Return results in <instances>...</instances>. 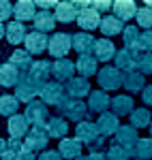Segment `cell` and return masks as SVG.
<instances>
[{
	"label": "cell",
	"instance_id": "6da1fadb",
	"mask_svg": "<svg viewBox=\"0 0 152 160\" xmlns=\"http://www.w3.org/2000/svg\"><path fill=\"white\" fill-rule=\"evenodd\" d=\"M56 111H58V115L60 118H64L66 122H84L86 120V115H88V102H84V100L79 98H73V96H64L58 105H56Z\"/></svg>",
	"mask_w": 152,
	"mask_h": 160
},
{
	"label": "cell",
	"instance_id": "7a4b0ae2",
	"mask_svg": "<svg viewBox=\"0 0 152 160\" xmlns=\"http://www.w3.org/2000/svg\"><path fill=\"white\" fill-rule=\"evenodd\" d=\"M99 86L101 90H107V92H114L118 88L124 86V73L120 68H116L114 64H105L101 71H99Z\"/></svg>",
	"mask_w": 152,
	"mask_h": 160
},
{
	"label": "cell",
	"instance_id": "3957f363",
	"mask_svg": "<svg viewBox=\"0 0 152 160\" xmlns=\"http://www.w3.org/2000/svg\"><path fill=\"white\" fill-rule=\"evenodd\" d=\"M26 120L30 122V126L32 128H45L47 126V122H50V109H47V105L43 102L41 98L32 100L30 105H26Z\"/></svg>",
	"mask_w": 152,
	"mask_h": 160
},
{
	"label": "cell",
	"instance_id": "277c9868",
	"mask_svg": "<svg viewBox=\"0 0 152 160\" xmlns=\"http://www.w3.org/2000/svg\"><path fill=\"white\" fill-rule=\"evenodd\" d=\"M73 49V34H69V32H56V34H51L50 38V53L51 58H56V60H62L66 58V53Z\"/></svg>",
	"mask_w": 152,
	"mask_h": 160
},
{
	"label": "cell",
	"instance_id": "5b68a950",
	"mask_svg": "<svg viewBox=\"0 0 152 160\" xmlns=\"http://www.w3.org/2000/svg\"><path fill=\"white\" fill-rule=\"evenodd\" d=\"M51 66H54V62H50V60H34L32 68L28 71V77L37 83L39 90H41L43 86H47V83L51 81V77H54Z\"/></svg>",
	"mask_w": 152,
	"mask_h": 160
},
{
	"label": "cell",
	"instance_id": "8992f818",
	"mask_svg": "<svg viewBox=\"0 0 152 160\" xmlns=\"http://www.w3.org/2000/svg\"><path fill=\"white\" fill-rule=\"evenodd\" d=\"M101 130H99V126L97 122H90V120H84V122L75 124V139H79L84 145H92V143H97L99 139H101Z\"/></svg>",
	"mask_w": 152,
	"mask_h": 160
},
{
	"label": "cell",
	"instance_id": "52a82bcc",
	"mask_svg": "<svg viewBox=\"0 0 152 160\" xmlns=\"http://www.w3.org/2000/svg\"><path fill=\"white\" fill-rule=\"evenodd\" d=\"M26 143V149H30V152H45L47 149V145H50V135H47V130L45 128H32L30 132H28V137L24 139Z\"/></svg>",
	"mask_w": 152,
	"mask_h": 160
},
{
	"label": "cell",
	"instance_id": "ba28073f",
	"mask_svg": "<svg viewBox=\"0 0 152 160\" xmlns=\"http://www.w3.org/2000/svg\"><path fill=\"white\" fill-rule=\"evenodd\" d=\"M101 13L97 11L92 4L90 7H86V9H81L79 11V17H77V26L81 28V32H92L94 28H101Z\"/></svg>",
	"mask_w": 152,
	"mask_h": 160
},
{
	"label": "cell",
	"instance_id": "9c48e42d",
	"mask_svg": "<svg viewBox=\"0 0 152 160\" xmlns=\"http://www.w3.org/2000/svg\"><path fill=\"white\" fill-rule=\"evenodd\" d=\"M15 96L22 100V102L30 105L32 100H37V96H41V90L37 88V83H34L28 75H24L22 81L17 83V88H15Z\"/></svg>",
	"mask_w": 152,
	"mask_h": 160
},
{
	"label": "cell",
	"instance_id": "30bf717a",
	"mask_svg": "<svg viewBox=\"0 0 152 160\" xmlns=\"http://www.w3.org/2000/svg\"><path fill=\"white\" fill-rule=\"evenodd\" d=\"M64 92H66V88H64L60 81L51 79L47 86L41 88V100H43L45 105H58V102H60V100L66 96Z\"/></svg>",
	"mask_w": 152,
	"mask_h": 160
},
{
	"label": "cell",
	"instance_id": "8fae6325",
	"mask_svg": "<svg viewBox=\"0 0 152 160\" xmlns=\"http://www.w3.org/2000/svg\"><path fill=\"white\" fill-rule=\"evenodd\" d=\"M7 130H9V137H11V139H26L28 132L32 130V126H30L28 120H26V115L17 113V115L9 118V122H7Z\"/></svg>",
	"mask_w": 152,
	"mask_h": 160
},
{
	"label": "cell",
	"instance_id": "7c38bea8",
	"mask_svg": "<svg viewBox=\"0 0 152 160\" xmlns=\"http://www.w3.org/2000/svg\"><path fill=\"white\" fill-rule=\"evenodd\" d=\"M51 73H54V77H56V81H60V83H69V81L75 77L77 66L71 60H66V58H62V60H54Z\"/></svg>",
	"mask_w": 152,
	"mask_h": 160
},
{
	"label": "cell",
	"instance_id": "4fadbf2b",
	"mask_svg": "<svg viewBox=\"0 0 152 160\" xmlns=\"http://www.w3.org/2000/svg\"><path fill=\"white\" fill-rule=\"evenodd\" d=\"M107 107H112V98L105 90H92V94L88 96V111L90 113H107Z\"/></svg>",
	"mask_w": 152,
	"mask_h": 160
},
{
	"label": "cell",
	"instance_id": "5bb4252c",
	"mask_svg": "<svg viewBox=\"0 0 152 160\" xmlns=\"http://www.w3.org/2000/svg\"><path fill=\"white\" fill-rule=\"evenodd\" d=\"M114 66L120 68L122 73L135 71V68H137V51H131V49H127V47L118 49V53H116V58H114Z\"/></svg>",
	"mask_w": 152,
	"mask_h": 160
},
{
	"label": "cell",
	"instance_id": "9a60e30c",
	"mask_svg": "<svg viewBox=\"0 0 152 160\" xmlns=\"http://www.w3.org/2000/svg\"><path fill=\"white\" fill-rule=\"evenodd\" d=\"M26 51L28 53H43L45 49H50V38L45 32H39V30H32L28 37H26Z\"/></svg>",
	"mask_w": 152,
	"mask_h": 160
},
{
	"label": "cell",
	"instance_id": "2e32d148",
	"mask_svg": "<svg viewBox=\"0 0 152 160\" xmlns=\"http://www.w3.org/2000/svg\"><path fill=\"white\" fill-rule=\"evenodd\" d=\"M2 34L11 45H19V43H26V37L30 32H28V26H24L22 22H9L7 28H2Z\"/></svg>",
	"mask_w": 152,
	"mask_h": 160
},
{
	"label": "cell",
	"instance_id": "e0dca14e",
	"mask_svg": "<svg viewBox=\"0 0 152 160\" xmlns=\"http://www.w3.org/2000/svg\"><path fill=\"white\" fill-rule=\"evenodd\" d=\"M97 126H99V130H101V135L107 139V137H116V132H118V128L122 126L120 124V118L116 115V113H112V111H107V113H103V115H99V120H97Z\"/></svg>",
	"mask_w": 152,
	"mask_h": 160
},
{
	"label": "cell",
	"instance_id": "ac0fdd59",
	"mask_svg": "<svg viewBox=\"0 0 152 160\" xmlns=\"http://www.w3.org/2000/svg\"><path fill=\"white\" fill-rule=\"evenodd\" d=\"M81 149H84V143L75 139V137H66L60 141V145H58V152L62 154L64 160H77L81 158Z\"/></svg>",
	"mask_w": 152,
	"mask_h": 160
},
{
	"label": "cell",
	"instance_id": "d6986e66",
	"mask_svg": "<svg viewBox=\"0 0 152 160\" xmlns=\"http://www.w3.org/2000/svg\"><path fill=\"white\" fill-rule=\"evenodd\" d=\"M94 45H97V38L92 37V32H77V34H73V49L79 56H92L94 53Z\"/></svg>",
	"mask_w": 152,
	"mask_h": 160
},
{
	"label": "cell",
	"instance_id": "ffe728a7",
	"mask_svg": "<svg viewBox=\"0 0 152 160\" xmlns=\"http://www.w3.org/2000/svg\"><path fill=\"white\" fill-rule=\"evenodd\" d=\"M116 143H120V145H124L128 149H135V145L139 143V135H137V128L135 126H131V124H124V126H120L118 128V132L114 137Z\"/></svg>",
	"mask_w": 152,
	"mask_h": 160
},
{
	"label": "cell",
	"instance_id": "44dd1931",
	"mask_svg": "<svg viewBox=\"0 0 152 160\" xmlns=\"http://www.w3.org/2000/svg\"><path fill=\"white\" fill-rule=\"evenodd\" d=\"M116 53H118V49H116V45L109 38H105V37L97 38V45H94V53H92V56L99 62H105V64H107L109 60L116 58Z\"/></svg>",
	"mask_w": 152,
	"mask_h": 160
},
{
	"label": "cell",
	"instance_id": "7402d4cb",
	"mask_svg": "<svg viewBox=\"0 0 152 160\" xmlns=\"http://www.w3.org/2000/svg\"><path fill=\"white\" fill-rule=\"evenodd\" d=\"M112 113H116L118 118H122V115H131L133 111H135V100L133 96H128V94H118L112 98Z\"/></svg>",
	"mask_w": 152,
	"mask_h": 160
},
{
	"label": "cell",
	"instance_id": "603a6c76",
	"mask_svg": "<svg viewBox=\"0 0 152 160\" xmlns=\"http://www.w3.org/2000/svg\"><path fill=\"white\" fill-rule=\"evenodd\" d=\"M66 92H69V96L81 100L84 96H90L92 94V88H90V81L86 77H73L66 83Z\"/></svg>",
	"mask_w": 152,
	"mask_h": 160
},
{
	"label": "cell",
	"instance_id": "cb8c5ba5",
	"mask_svg": "<svg viewBox=\"0 0 152 160\" xmlns=\"http://www.w3.org/2000/svg\"><path fill=\"white\" fill-rule=\"evenodd\" d=\"M114 15L120 19V22H128V19H133V17H137V4L133 2V0H116L114 2Z\"/></svg>",
	"mask_w": 152,
	"mask_h": 160
},
{
	"label": "cell",
	"instance_id": "d4e9b609",
	"mask_svg": "<svg viewBox=\"0 0 152 160\" xmlns=\"http://www.w3.org/2000/svg\"><path fill=\"white\" fill-rule=\"evenodd\" d=\"M77 17H79V7H77V2H58V7H56V19L58 22H62V24H71L73 19L77 22Z\"/></svg>",
	"mask_w": 152,
	"mask_h": 160
},
{
	"label": "cell",
	"instance_id": "484cf974",
	"mask_svg": "<svg viewBox=\"0 0 152 160\" xmlns=\"http://www.w3.org/2000/svg\"><path fill=\"white\" fill-rule=\"evenodd\" d=\"M45 130H47L50 139H60L62 141V139H66V132H69V122L60 115H51Z\"/></svg>",
	"mask_w": 152,
	"mask_h": 160
},
{
	"label": "cell",
	"instance_id": "4316f807",
	"mask_svg": "<svg viewBox=\"0 0 152 160\" xmlns=\"http://www.w3.org/2000/svg\"><path fill=\"white\" fill-rule=\"evenodd\" d=\"M2 160H17L22 156V152L26 149L24 139H2Z\"/></svg>",
	"mask_w": 152,
	"mask_h": 160
},
{
	"label": "cell",
	"instance_id": "83f0119b",
	"mask_svg": "<svg viewBox=\"0 0 152 160\" xmlns=\"http://www.w3.org/2000/svg\"><path fill=\"white\" fill-rule=\"evenodd\" d=\"M22 77H24V73L17 71L11 62L2 64V68H0V83L4 88H17V83L22 81Z\"/></svg>",
	"mask_w": 152,
	"mask_h": 160
},
{
	"label": "cell",
	"instance_id": "f1b7e54d",
	"mask_svg": "<svg viewBox=\"0 0 152 160\" xmlns=\"http://www.w3.org/2000/svg\"><path fill=\"white\" fill-rule=\"evenodd\" d=\"M34 17H37V2H32V0H19L17 4H15V22H34Z\"/></svg>",
	"mask_w": 152,
	"mask_h": 160
},
{
	"label": "cell",
	"instance_id": "f546056e",
	"mask_svg": "<svg viewBox=\"0 0 152 160\" xmlns=\"http://www.w3.org/2000/svg\"><path fill=\"white\" fill-rule=\"evenodd\" d=\"M9 62H11L17 71H22L24 75H28V71H30V68H32V64H34L32 53H28L26 49H15L11 56H9Z\"/></svg>",
	"mask_w": 152,
	"mask_h": 160
},
{
	"label": "cell",
	"instance_id": "4dcf8cb0",
	"mask_svg": "<svg viewBox=\"0 0 152 160\" xmlns=\"http://www.w3.org/2000/svg\"><path fill=\"white\" fill-rule=\"evenodd\" d=\"M75 66H77V73L81 75V77H92V75H99V60L94 58V56H79L75 62Z\"/></svg>",
	"mask_w": 152,
	"mask_h": 160
},
{
	"label": "cell",
	"instance_id": "1f68e13d",
	"mask_svg": "<svg viewBox=\"0 0 152 160\" xmlns=\"http://www.w3.org/2000/svg\"><path fill=\"white\" fill-rule=\"evenodd\" d=\"M146 88V77L135 68L131 73H124V90L128 94H137V92H144Z\"/></svg>",
	"mask_w": 152,
	"mask_h": 160
},
{
	"label": "cell",
	"instance_id": "d6a6232c",
	"mask_svg": "<svg viewBox=\"0 0 152 160\" xmlns=\"http://www.w3.org/2000/svg\"><path fill=\"white\" fill-rule=\"evenodd\" d=\"M101 32L105 34V38L122 34V32H124V22H120L116 15H105L103 22H101Z\"/></svg>",
	"mask_w": 152,
	"mask_h": 160
},
{
	"label": "cell",
	"instance_id": "836d02e7",
	"mask_svg": "<svg viewBox=\"0 0 152 160\" xmlns=\"http://www.w3.org/2000/svg\"><path fill=\"white\" fill-rule=\"evenodd\" d=\"M122 41H124V47L131 51H141L139 43H141V32L139 26H127L124 32H122Z\"/></svg>",
	"mask_w": 152,
	"mask_h": 160
},
{
	"label": "cell",
	"instance_id": "e575fe53",
	"mask_svg": "<svg viewBox=\"0 0 152 160\" xmlns=\"http://www.w3.org/2000/svg\"><path fill=\"white\" fill-rule=\"evenodd\" d=\"M56 13L51 11H39L37 17H34V30H39V32H50V30H54L56 28Z\"/></svg>",
	"mask_w": 152,
	"mask_h": 160
},
{
	"label": "cell",
	"instance_id": "d590c367",
	"mask_svg": "<svg viewBox=\"0 0 152 160\" xmlns=\"http://www.w3.org/2000/svg\"><path fill=\"white\" fill-rule=\"evenodd\" d=\"M131 126H135V128H150L152 124V111L148 107H139V109H135L131 115Z\"/></svg>",
	"mask_w": 152,
	"mask_h": 160
},
{
	"label": "cell",
	"instance_id": "8d00e7d4",
	"mask_svg": "<svg viewBox=\"0 0 152 160\" xmlns=\"http://www.w3.org/2000/svg\"><path fill=\"white\" fill-rule=\"evenodd\" d=\"M107 160H133L135 156H133V149L124 148V145H120V143H116V141H112L109 143V148H107Z\"/></svg>",
	"mask_w": 152,
	"mask_h": 160
},
{
	"label": "cell",
	"instance_id": "74e56055",
	"mask_svg": "<svg viewBox=\"0 0 152 160\" xmlns=\"http://www.w3.org/2000/svg\"><path fill=\"white\" fill-rule=\"evenodd\" d=\"M17 111H19V98L15 94H4L0 100V113L4 118H13L17 115Z\"/></svg>",
	"mask_w": 152,
	"mask_h": 160
},
{
	"label": "cell",
	"instance_id": "f35d334b",
	"mask_svg": "<svg viewBox=\"0 0 152 160\" xmlns=\"http://www.w3.org/2000/svg\"><path fill=\"white\" fill-rule=\"evenodd\" d=\"M133 156L139 160H150L152 158V137L148 139H139V143L133 149Z\"/></svg>",
	"mask_w": 152,
	"mask_h": 160
},
{
	"label": "cell",
	"instance_id": "ab89813d",
	"mask_svg": "<svg viewBox=\"0 0 152 160\" xmlns=\"http://www.w3.org/2000/svg\"><path fill=\"white\" fill-rule=\"evenodd\" d=\"M137 71L141 75H152V53L137 51Z\"/></svg>",
	"mask_w": 152,
	"mask_h": 160
},
{
	"label": "cell",
	"instance_id": "60d3db41",
	"mask_svg": "<svg viewBox=\"0 0 152 160\" xmlns=\"http://www.w3.org/2000/svg\"><path fill=\"white\" fill-rule=\"evenodd\" d=\"M137 26H141L144 30H152V9L150 7H141L137 11Z\"/></svg>",
	"mask_w": 152,
	"mask_h": 160
},
{
	"label": "cell",
	"instance_id": "b9f144b4",
	"mask_svg": "<svg viewBox=\"0 0 152 160\" xmlns=\"http://www.w3.org/2000/svg\"><path fill=\"white\" fill-rule=\"evenodd\" d=\"M141 51H148L152 53V30H144L141 32V43H139Z\"/></svg>",
	"mask_w": 152,
	"mask_h": 160
},
{
	"label": "cell",
	"instance_id": "7bdbcfd3",
	"mask_svg": "<svg viewBox=\"0 0 152 160\" xmlns=\"http://www.w3.org/2000/svg\"><path fill=\"white\" fill-rule=\"evenodd\" d=\"M11 15H15V7H13L9 0H2V4H0V17H2V22L9 19Z\"/></svg>",
	"mask_w": 152,
	"mask_h": 160
},
{
	"label": "cell",
	"instance_id": "ee69618b",
	"mask_svg": "<svg viewBox=\"0 0 152 160\" xmlns=\"http://www.w3.org/2000/svg\"><path fill=\"white\" fill-rule=\"evenodd\" d=\"M92 7H94L99 13H107L109 9H114V2H109V0H94Z\"/></svg>",
	"mask_w": 152,
	"mask_h": 160
},
{
	"label": "cell",
	"instance_id": "f6af8a7d",
	"mask_svg": "<svg viewBox=\"0 0 152 160\" xmlns=\"http://www.w3.org/2000/svg\"><path fill=\"white\" fill-rule=\"evenodd\" d=\"M39 160H64V158H62V154L56 152V149H45L43 154H39Z\"/></svg>",
	"mask_w": 152,
	"mask_h": 160
},
{
	"label": "cell",
	"instance_id": "bcb514c9",
	"mask_svg": "<svg viewBox=\"0 0 152 160\" xmlns=\"http://www.w3.org/2000/svg\"><path fill=\"white\" fill-rule=\"evenodd\" d=\"M141 100H144V105H146L148 109L152 107V83L144 88V92H141Z\"/></svg>",
	"mask_w": 152,
	"mask_h": 160
},
{
	"label": "cell",
	"instance_id": "7dc6e473",
	"mask_svg": "<svg viewBox=\"0 0 152 160\" xmlns=\"http://www.w3.org/2000/svg\"><path fill=\"white\" fill-rule=\"evenodd\" d=\"M37 7H41L43 11H50V9H56V7H58V2H56V0H39Z\"/></svg>",
	"mask_w": 152,
	"mask_h": 160
},
{
	"label": "cell",
	"instance_id": "c3c4849f",
	"mask_svg": "<svg viewBox=\"0 0 152 160\" xmlns=\"http://www.w3.org/2000/svg\"><path fill=\"white\" fill-rule=\"evenodd\" d=\"M84 160H107V154L105 152H90Z\"/></svg>",
	"mask_w": 152,
	"mask_h": 160
},
{
	"label": "cell",
	"instance_id": "681fc988",
	"mask_svg": "<svg viewBox=\"0 0 152 160\" xmlns=\"http://www.w3.org/2000/svg\"><path fill=\"white\" fill-rule=\"evenodd\" d=\"M17 160H39V158L34 156V152H30V149H24V152H22V156H19Z\"/></svg>",
	"mask_w": 152,
	"mask_h": 160
},
{
	"label": "cell",
	"instance_id": "f907efd6",
	"mask_svg": "<svg viewBox=\"0 0 152 160\" xmlns=\"http://www.w3.org/2000/svg\"><path fill=\"white\" fill-rule=\"evenodd\" d=\"M146 7H150V9H152V0H148V2H146Z\"/></svg>",
	"mask_w": 152,
	"mask_h": 160
},
{
	"label": "cell",
	"instance_id": "816d5d0a",
	"mask_svg": "<svg viewBox=\"0 0 152 160\" xmlns=\"http://www.w3.org/2000/svg\"><path fill=\"white\" fill-rule=\"evenodd\" d=\"M148 130H150V137H152V124H150V128H148Z\"/></svg>",
	"mask_w": 152,
	"mask_h": 160
},
{
	"label": "cell",
	"instance_id": "f5cc1de1",
	"mask_svg": "<svg viewBox=\"0 0 152 160\" xmlns=\"http://www.w3.org/2000/svg\"><path fill=\"white\" fill-rule=\"evenodd\" d=\"M133 160H139V158H133Z\"/></svg>",
	"mask_w": 152,
	"mask_h": 160
},
{
	"label": "cell",
	"instance_id": "db71d44e",
	"mask_svg": "<svg viewBox=\"0 0 152 160\" xmlns=\"http://www.w3.org/2000/svg\"><path fill=\"white\" fill-rule=\"evenodd\" d=\"M77 160H84V158H77Z\"/></svg>",
	"mask_w": 152,
	"mask_h": 160
}]
</instances>
